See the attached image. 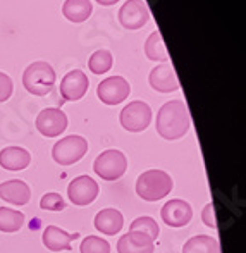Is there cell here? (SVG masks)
Returning <instances> with one entry per match:
<instances>
[{"mask_svg":"<svg viewBox=\"0 0 246 253\" xmlns=\"http://www.w3.org/2000/svg\"><path fill=\"white\" fill-rule=\"evenodd\" d=\"M190 110L183 100H170L164 103L157 112L155 129L159 136H162L167 141L183 138L190 131Z\"/></svg>","mask_w":246,"mask_h":253,"instance_id":"6da1fadb","label":"cell"},{"mask_svg":"<svg viewBox=\"0 0 246 253\" xmlns=\"http://www.w3.org/2000/svg\"><path fill=\"white\" fill-rule=\"evenodd\" d=\"M174 181L165 170L150 169L143 172L136 181V193L145 202H157L172 191Z\"/></svg>","mask_w":246,"mask_h":253,"instance_id":"7a4b0ae2","label":"cell"},{"mask_svg":"<svg viewBox=\"0 0 246 253\" xmlns=\"http://www.w3.org/2000/svg\"><path fill=\"white\" fill-rule=\"evenodd\" d=\"M55 80L57 76L53 67L43 60L30 64L23 73V86L26 88L28 93L35 95V97L48 95L55 84Z\"/></svg>","mask_w":246,"mask_h":253,"instance_id":"3957f363","label":"cell"},{"mask_svg":"<svg viewBox=\"0 0 246 253\" xmlns=\"http://www.w3.org/2000/svg\"><path fill=\"white\" fill-rule=\"evenodd\" d=\"M93 170L103 181H117L126 174L127 159L121 150L110 148V150L102 152L95 159Z\"/></svg>","mask_w":246,"mask_h":253,"instance_id":"277c9868","label":"cell"},{"mask_svg":"<svg viewBox=\"0 0 246 253\" xmlns=\"http://www.w3.org/2000/svg\"><path fill=\"white\" fill-rule=\"evenodd\" d=\"M88 148H90V145L83 136L71 134V136L62 138V140L53 145L52 157L60 166H73V164L80 162L86 155Z\"/></svg>","mask_w":246,"mask_h":253,"instance_id":"5b68a950","label":"cell"},{"mask_svg":"<svg viewBox=\"0 0 246 253\" xmlns=\"http://www.w3.org/2000/svg\"><path fill=\"white\" fill-rule=\"evenodd\" d=\"M119 121L121 126L129 133H141L152 123V109H150L148 103L134 100L121 110Z\"/></svg>","mask_w":246,"mask_h":253,"instance_id":"8992f818","label":"cell"},{"mask_svg":"<svg viewBox=\"0 0 246 253\" xmlns=\"http://www.w3.org/2000/svg\"><path fill=\"white\" fill-rule=\"evenodd\" d=\"M131 84L123 76L105 78L97 88V95L105 105H119L129 97Z\"/></svg>","mask_w":246,"mask_h":253,"instance_id":"52a82bcc","label":"cell"},{"mask_svg":"<svg viewBox=\"0 0 246 253\" xmlns=\"http://www.w3.org/2000/svg\"><path fill=\"white\" fill-rule=\"evenodd\" d=\"M98 183L90 176H78L67 186V197L78 207H86L98 197Z\"/></svg>","mask_w":246,"mask_h":253,"instance_id":"ba28073f","label":"cell"},{"mask_svg":"<svg viewBox=\"0 0 246 253\" xmlns=\"http://www.w3.org/2000/svg\"><path fill=\"white\" fill-rule=\"evenodd\" d=\"M37 129L47 138H57L67 129V116L57 107L43 109L37 116Z\"/></svg>","mask_w":246,"mask_h":253,"instance_id":"9c48e42d","label":"cell"},{"mask_svg":"<svg viewBox=\"0 0 246 253\" xmlns=\"http://www.w3.org/2000/svg\"><path fill=\"white\" fill-rule=\"evenodd\" d=\"M150 21V9L143 0H127L119 9V23L126 30H140Z\"/></svg>","mask_w":246,"mask_h":253,"instance_id":"30bf717a","label":"cell"},{"mask_svg":"<svg viewBox=\"0 0 246 253\" xmlns=\"http://www.w3.org/2000/svg\"><path fill=\"white\" fill-rule=\"evenodd\" d=\"M160 217L169 227H184L193 219V209L181 198H172L160 209Z\"/></svg>","mask_w":246,"mask_h":253,"instance_id":"8fae6325","label":"cell"},{"mask_svg":"<svg viewBox=\"0 0 246 253\" xmlns=\"http://www.w3.org/2000/svg\"><path fill=\"white\" fill-rule=\"evenodd\" d=\"M88 88H90V80L88 76L80 69L69 71L60 81V95L64 100L67 102H76L86 95Z\"/></svg>","mask_w":246,"mask_h":253,"instance_id":"7c38bea8","label":"cell"},{"mask_svg":"<svg viewBox=\"0 0 246 253\" xmlns=\"http://www.w3.org/2000/svg\"><path fill=\"white\" fill-rule=\"evenodd\" d=\"M148 81L150 86L155 91H160V93H172V91L179 90V80H177V74L174 71L172 64L164 62L153 67L148 76Z\"/></svg>","mask_w":246,"mask_h":253,"instance_id":"4fadbf2b","label":"cell"},{"mask_svg":"<svg viewBox=\"0 0 246 253\" xmlns=\"http://www.w3.org/2000/svg\"><path fill=\"white\" fill-rule=\"evenodd\" d=\"M155 243L145 233L140 231H129L117 241V253H153Z\"/></svg>","mask_w":246,"mask_h":253,"instance_id":"5bb4252c","label":"cell"},{"mask_svg":"<svg viewBox=\"0 0 246 253\" xmlns=\"http://www.w3.org/2000/svg\"><path fill=\"white\" fill-rule=\"evenodd\" d=\"M0 198L12 205H26L31 198V190L24 181L10 179L5 183H0Z\"/></svg>","mask_w":246,"mask_h":253,"instance_id":"9a60e30c","label":"cell"},{"mask_svg":"<svg viewBox=\"0 0 246 253\" xmlns=\"http://www.w3.org/2000/svg\"><path fill=\"white\" fill-rule=\"evenodd\" d=\"M80 238V234H69L57 226H48L43 231V245L50 252H71V243L73 240Z\"/></svg>","mask_w":246,"mask_h":253,"instance_id":"2e32d148","label":"cell"},{"mask_svg":"<svg viewBox=\"0 0 246 253\" xmlns=\"http://www.w3.org/2000/svg\"><path fill=\"white\" fill-rule=\"evenodd\" d=\"M124 226V217L117 209H103L95 215V227L102 234L114 236Z\"/></svg>","mask_w":246,"mask_h":253,"instance_id":"e0dca14e","label":"cell"},{"mask_svg":"<svg viewBox=\"0 0 246 253\" xmlns=\"http://www.w3.org/2000/svg\"><path fill=\"white\" fill-rule=\"evenodd\" d=\"M31 162V155L23 147H7L0 152V166L7 170H24Z\"/></svg>","mask_w":246,"mask_h":253,"instance_id":"ac0fdd59","label":"cell"},{"mask_svg":"<svg viewBox=\"0 0 246 253\" xmlns=\"http://www.w3.org/2000/svg\"><path fill=\"white\" fill-rule=\"evenodd\" d=\"M93 12L90 0H66L62 5V14L71 23H84Z\"/></svg>","mask_w":246,"mask_h":253,"instance_id":"d6986e66","label":"cell"},{"mask_svg":"<svg viewBox=\"0 0 246 253\" xmlns=\"http://www.w3.org/2000/svg\"><path fill=\"white\" fill-rule=\"evenodd\" d=\"M183 253H220V245L217 238L208 234H198L184 243Z\"/></svg>","mask_w":246,"mask_h":253,"instance_id":"ffe728a7","label":"cell"},{"mask_svg":"<svg viewBox=\"0 0 246 253\" xmlns=\"http://www.w3.org/2000/svg\"><path fill=\"white\" fill-rule=\"evenodd\" d=\"M145 55L153 62H169V52L164 45L160 31H153L145 42Z\"/></svg>","mask_w":246,"mask_h":253,"instance_id":"44dd1931","label":"cell"},{"mask_svg":"<svg viewBox=\"0 0 246 253\" xmlns=\"http://www.w3.org/2000/svg\"><path fill=\"white\" fill-rule=\"evenodd\" d=\"M24 224V215L19 210L0 207V231L2 233H17Z\"/></svg>","mask_w":246,"mask_h":253,"instance_id":"7402d4cb","label":"cell"},{"mask_svg":"<svg viewBox=\"0 0 246 253\" xmlns=\"http://www.w3.org/2000/svg\"><path fill=\"white\" fill-rule=\"evenodd\" d=\"M112 53L109 50H97L88 60V67L93 74H103L109 73L112 67Z\"/></svg>","mask_w":246,"mask_h":253,"instance_id":"603a6c76","label":"cell"},{"mask_svg":"<svg viewBox=\"0 0 246 253\" xmlns=\"http://www.w3.org/2000/svg\"><path fill=\"white\" fill-rule=\"evenodd\" d=\"M129 231H140V233H145L152 238L153 241L159 238L160 229H159V224L152 219V217H138L131 222Z\"/></svg>","mask_w":246,"mask_h":253,"instance_id":"cb8c5ba5","label":"cell"},{"mask_svg":"<svg viewBox=\"0 0 246 253\" xmlns=\"http://www.w3.org/2000/svg\"><path fill=\"white\" fill-rule=\"evenodd\" d=\"M80 252L81 253H110V245L105 238L88 236L81 241Z\"/></svg>","mask_w":246,"mask_h":253,"instance_id":"d4e9b609","label":"cell"},{"mask_svg":"<svg viewBox=\"0 0 246 253\" xmlns=\"http://www.w3.org/2000/svg\"><path fill=\"white\" fill-rule=\"evenodd\" d=\"M41 210H52V212H60L66 209V202H64L62 195L59 193H45L40 200Z\"/></svg>","mask_w":246,"mask_h":253,"instance_id":"484cf974","label":"cell"},{"mask_svg":"<svg viewBox=\"0 0 246 253\" xmlns=\"http://www.w3.org/2000/svg\"><path fill=\"white\" fill-rule=\"evenodd\" d=\"M12 91H14V83L10 80V76L0 71V102L9 100L12 97Z\"/></svg>","mask_w":246,"mask_h":253,"instance_id":"4316f807","label":"cell"},{"mask_svg":"<svg viewBox=\"0 0 246 253\" xmlns=\"http://www.w3.org/2000/svg\"><path fill=\"white\" fill-rule=\"evenodd\" d=\"M202 220L206 227H212V229H217V222H215V207L213 203H206L202 210Z\"/></svg>","mask_w":246,"mask_h":253,"instance_id":"83f0119b","label":"cell"},{"mask_svg":"<svg viewBox=\"0 0 246 253\" xmlns=\"http://www.w3.org/2000/svg\"><path fill=\"white\" fill-rule=\"evenodd\" d=\"M100 5H114V3H117L119 0H97Z\"/></svg>","mask_w":246,"mask_h":253,"instance_id":"f1b7e54d","label":"cell"}]
</instances>
